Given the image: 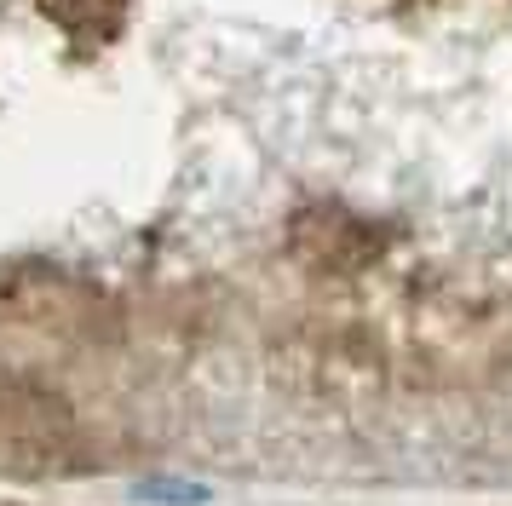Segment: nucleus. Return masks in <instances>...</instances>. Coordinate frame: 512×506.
Wrapping results in <instances>:
<instances>
[{"mask_svg": "<svg viewBox=\"0 0 512 506\" xmlns=\"http://www.w3.org/2000/svg\"><path fill=\"white\" fill-rule=\"evenodd\" d=\"M139 495H150V501H202L208 489L202 483H144Z\"/></svg>", "mask_w": 512, "mask_h": 506, "instance_id": "obj_1", "label": "nucleus"}]
</instances>
